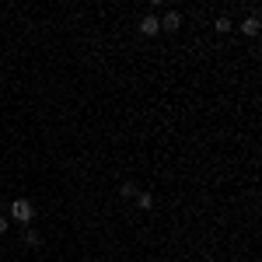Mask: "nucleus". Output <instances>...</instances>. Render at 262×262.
Wrapping results in <instances>:
<instances>
[{"instance_id": "f257e3e1", "label": "nucleus", "mask_w": 262, "mask_h": 262, "mask_svg": "<svg viewBox=\"0 0 262 262\" xmlns=\"http://www.w3.org/2000/svg\"><path fill=\"white\" fill-rule=\"evenodd\" d=\"M32 213H35V210H32V203L28 200H14L11 203V217H14V221H32Z\"/></svg>"}, {"instance_id": "f03ea898", "label": "nucleus", "mask_w": 262, "mask_h": 262, "mask_svg": "<svg viewBox=\"0 0 262 262\" xmlns=\"http://www.w3.org/2000/svg\"><path fill=\"white\" fill-rule=\"evenodd\" d=\"M140 32H143V35H158V32H161V21H158V18H143L140 21Z\"/></svg>"}, {"instance_id": "7ed1b4c3", "label": "nucleus", "mask_w": 262, "mask_h": 262, "mask_svg": "<svg viewBox=\"0 0 262 262\" xmlns=\"http://www.w3.org/2000/svg\"><path fill=\"white\" fill-rule=\"evenodd\" d=\"M179 25H182V18L175 14V11H171V14H164V21H161V28H164V32H175Z\"/></svg>"}, {"instance_id": "20e7f679", "label": "nucleus", "mask_w": 262, "mask_h": 262, "mask_svg": "<svg viewBox=\"0 0 262 262\" xmlns=\"http://www.w3.org/2000/svg\"><path fill=\"white\" fill-rule=\"evenodd\" d=\"M242 32H245V35H259V18H248L242 25Z\"/></svg>"}, {"instance_id": "39448f33", "label": "nucleus", "mask_w": 262, "mask_h": 262, "mask_svg": "<svg viewBox=\"0 0 262 262\" xmlns=\"http://www.w3.org/2000/svg\"><path fill=\"white\" fill-rule=\"evenodd\" d=\"M137 203H140L143 210H150V206H154V200H150V196H147V192H137Z\"/></svg>"}, {"instance_id": "423d86ee", "label": "nucleus", "mask_w": 262, "mask_h": 262, "mask_svg": "<svg viewBox=\"0 0 262 262\" xmlns=\"http://www.w3.org/2000/svg\"><path fill=\"white\" fill-rule=\"evenodd\" d=\"M217 32H231V21H227V18H217Z\"/></svg>"}, {"instance_id": "0eeeda50", "label": "nucleus", "mask_w": 262, "mask_h": 262, "mask_svg": "<svg viewBox=\"0 0 262 262\" xmlns=\"http://www.w3.org/2000/svg\"><path fill=\"white\" fill-rule=\"evenodd\" d=\"M4 231H7V217H0V234H4Z\"/></svg>"}]
</instances>
